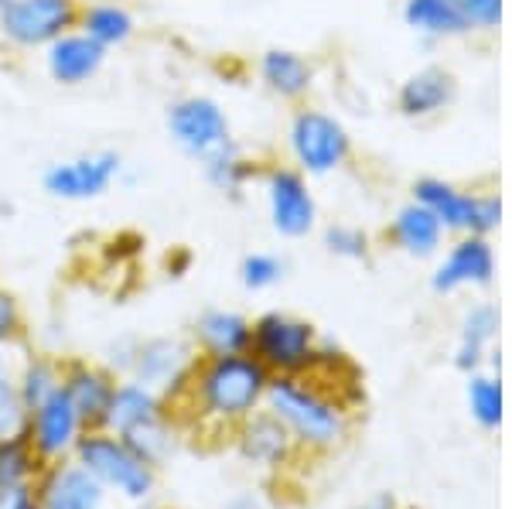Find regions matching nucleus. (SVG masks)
Instances as JSON below:
<instances>
[{"instance_id":"obj_1","label":"nucleus","mask_w":512,"mask_h":509,"mask_svg":"<svg viewBox=\"0 0 512 509\" xmlns=\"http://www.w3.org/2000/svg\"><path fill=\"white\" fill-rule=\"evenodd\" d=\"M270 387V373L250 352L239 356H198L185 393L175 404L178 421L205 434V438H226L246 417L263 410Z\"/></svg>"},{"instance_id":"obj_2","label":"nucleus","mask_w":512,"mask_h":509,"mask_svg":"<svg viewBox=\"0 0 512 509\" xmlns=\"http://www.w3.org/2000/svg\"><path fill=\"white\" fill-rule=\"evenodd\" d=\"M263 410L277 417L304 458H328L352 434V400L318 376H270Z\"/></svg>"},{"instance_id":"obj_3","label":"nucleus","mask_w":512,"mask_h":509,"mask_svg":"<svg viewBox=\"0 0 512 509\" xmlns=\"http://www.w3.org/2000/svg\"><path fill=\"white\" fill-rule=\"evenodd\" d=\"M72 458L93 475L99 486L110 492L113 503L144 506V503H151V496L158 492V469L147 465L120 434H113L106 428H93L82 434Z\"/></svg>"},{"instance_id":"obj_4","label":"nucleus","mask_w":512,"mask_h":509,"mask_svg":"<svg viewBox=\"0 0 512 509\" xmlns=\"http://www.w3.org/2000/svg\"><path fill=\"white\" fill-rule=\"evenodd\" d=\"M318 328L287 311H263L250 328V356L270 376H311L318 363Z\"/></svg>"},{"instance_id":"obj_5","label":"nucleus","mask_w":512,"mask_h":509,"mask_svg":"<svg viewBox=\"0 0 512 509\" xmlns=\"http://www.w3.org/2000/svg\"><path fill=\"white\" fill-rule=\"evenodd\" d=\"M164 127H168L171 144L195 164L216 158L219 151H226L236 141L233 123H229V113L222 110V103L202 93L181 96V100L171 103L168 113H164Z\"/></svg>"},{"instance_id":"obj_6","label":"nucleus","mask_w":512,"mask_h":509,"mask_svg":"<svg viewBox=\"0 0 512 509\" xmlns=\"http://www.w3.org/2000/svg\"><path fill=\"white\" fill-rule=\"evenodd\" d=\"M287 147H291L297 171L304 175H332L352 158V137L342 127V120H335L325 110H311V106L291 117Z\"/></svg>"},{"instance_id":"obj_7","label":"nucleus","mask_w":512,"mask_h":509,"mask_svg":"<svg viewBox=\"0 0 512 509\" xmlns=\"http://www.w3.org/2000/svg\"><path fill=\"white\" fill-rule=\"evenodd\" d=\"M82 0H7L0 11V35L14 52H41L76 28Z\"/></svg>"},{"instance_id":"obj_8","label":"nucleus","mask_w":512,"mask_h":509,"mask_svg":"<svg viewBox=\"0 0 512 509\" xmlns=\"http://www.w3.org/2000/svg\"><path fill=\"white\" fill-rule=\"evenodd\" d=\"M414 202L427 205L451 233L489 236L502 223V202L495 195L461 192V188L441 182V178H420L414 185Z\"/></svg>"},{"instance_id":"obj_9","label":"nucleus","mask_w":512,"mask_h":509,"mask_svg":"<svg viewBox=\"0 0 512 509\" xmlns=\"http://www.w3.org/2000/svg\"><path fill=\"white\" fill-rule=\"evenodd\" d=\"M198 363V352L192 339H181V335H154V339H140L134 352V366L127 376H134L144 387L158 390L171 407L181 400L188 380H192V369Z\"/></svg>"},{"instance_id":"obj_10","label":"nucleus","mask_w":512,"mask_h":509,"mask_svg":"<svg viewBox=\"0 0 512 509\" xmlns=\"http://www.w3.org/2000/svg\"><path fill=\"white\" fill-rule=\"evenodd\" d=\"M229 445H233L236 458L246 469L267 475V479L294 472L297 462H304L294 438L270 410H256L253 417H246V421L229 434Z\"/></svg>"},{"instance_id":"obj_11","label":"nucleus","mask_w":512,"mask_h":509,"mask_svg":"<svg viewBox=\"0 0 512 509\" xmlns=\"http://www.w3.org/2000/svg\"><path fill=\"white\" fill-rule=\"evenodd\" d=\"M123 175V158L117 151H89L76 158L55 161L41 175V188L62 202H93L103 199Z\"/></svg>"},{"instance_id":"obj_12","label":"nucleus","mask_w":512,"mask_h":509,"mask_svg":"<svg viewBox=\"0 0 512 509\" xmlns=\"http://www.w3.org/2000/svg\"><path fill=\"white\" fill-rule=\"evenodd\" d=\"M21 434L41 465H55V462H69V458L76 455L82 434H86V424L79 421L76 407H72L69 397L59 390L55 397H48L45 404H38L35 410L24 414Z\"/></svg>"},{"instance_id":"obj_13","label":"nucleus","mask_w":512,"mask_h":509,"mask_svg":"<svg viewBox=\"0 0 512 509\" xmlns=\"http://www.w3.org/2000/svg\"><path fill=\"white\" fill-rule=\"evenodd\" d=\"M267 209H270V226L287 240H301L308 236L318 223V202L308 188L304 171L277 164L267 171Z\"/></svg>"},{"instance_id":"obj_14","label":"nucleus","mask_w":512,"mask_h":509,"mask_svg":"<svg viewBox=\"0 0 512 509\" xmlns=\"http://www.w3.org/2000/svg\"><path fill=\"white\" fill-rule=\"evenodd\" d=\"M38 509H113V499L76 458L41 465L35 479Z\"/></svg>"},{"instance_id":"obj_15","label":"nucleus","mask_w":512,"mask_h":509,"mask_svg":"<svg viewBox=\"0 0 512 509\" xmlns=\"http://www.w3.org/2000/svg\"><path fill=\"white\" fill-rule=\"evenodd\" d=\"M117 373H110L103 363H89V359H62V393L69 404L76 407L79 421L86 431L103 428L106 410H110L113 390H117Z\"/></svg>"},{"instance_id":"obj_16","label":"nucleus","mask_w":512,"mask_h":509,"mask_svg":"<svg viewBox=\"0 0 512 509\" xmlns=\"http://www.w3.org/2000/svg\"><path fill=\"white\" fill-rule=\"evenodd\" d=\"M495 281V250L489 236H461L437 264L431 287L437 294H458L465 287H489Z\"/></svg>"},{"instance_id":"obj_17","label":"nucleus","mask_w":512,"mask_h":509,"mask_svg":"<svg viewBox=\"0 0 512 509\" xmlns=\"http://www.w3.org/2000/svg\"><path fill=\"white\" fill-rule=\"evenodd\" d=\"M41 59H45V72L52 82H59L65 89H76V86H86V82H93L99 72H103L106 59H110V52H106L103 45H96L89 35H82L79 28L65 31L62 38H55L48 48H41Z\"/></svg>"},{"instance_id":"obj_18","label":"nucleus","mask_w":512,"mask_h":509,"mask_svg":"<svg viewBox=\"0 0 512 509\" xmlns=\"http://www.w3.org/2000/svg\"><path fill=\"white\" fill-rule=\"evenodd\" d=\"M250 328L253 322L243 311L209 308L195 318L188 339L198 356H239V352H250Z\"/></svg>"},{"instance_id":"obj_19","label":"nucleus","mask_w":512,"mask_h":509,"mask_svg":"<svg viewBox=\"0 0 512 509\" xmlns=\"http://www.w3.org/2000/svg\"><path fill=\"white\" fill-rule=\"evenodd\" d=\"M168 400L161 397L158 390L144 387L134 376H120L117 380V390H113V400H110V410H106V421L103 428L113 431V434H127L140 428L147 421H158V417L171 414Z\"/></svg>"},{"instance_id":"obj_20","label":"nucleus","mask_w":512,"mask_h":509,"mask_svg":"<svg viewBox=\"0 0 512 509\" xmlns=\"http://www.w3.org/2000/svg\"><path fill=\"white\" fill-rule=\"evenodd\" d=\"M256 72L263 86L287 103L304 100L315 86V65L294 48H267L256 62Z\"/></svg>"},{"instance_id":"obj_21","label":"nucleus","mask_w":512,"mask_h":509,"mask_svg":"<svg viewBox=\"0 0 512 509\" xmlns=\"http://www.w3.org/2000/svg\"><path fill=\"white\" fill-rule=\"evenodd\" d=\"M444 233H448V229L441 226V219L420 202L403 205L393 216V223L386 226V240H390L396 250L407 253V257H434L444 243Z\"/></svg>"},{"instance_id":"obj_22","label":"nucleus","mask_w":512,"mask_h":509,"mask_svg":"<svg viewBox=\"0 0 512 509\" xmlns=\"http://www.w3.org/2000/svg\"><path fill=\"white\" fill-rule=\"evenodd\" d=\"M495 335H499V308L489 305V301L468 308L465 318H461V339L458 352H454V366L465 376L489 366L495 352Z\"/></svg>"},{"instance_id":"obj_23","label":"nucleus","mask_w":512,"mask_h":509,"mask_svg":"<svg viewBox=\"0 0 512 509\" xmlns=\"http://www.w3.org/2000/svg\"><path fill=\"white\" fill-rule=\"evenodd\" d=\"M76 28L93 38L96 45H103L106 52H113V48H123L134 41L137 14L127 4H120V0H86L79 7Z\"/></svg>"},{"instance_id":"obj_24","label":"nucleus","mask_w":512,"mask_h":509,"mask_svg":"<svg viewBox=\"0 0 512 509\" xmlns=\"http://www.w3.org/2000/svg\"><path fill=\"white\" fill-rule=\"evenodd\" d=\"M454 100V79L444 69H420L414 72L396 93V106L403 117H434Z\"/></svg>"},{"instance_id":"obj_25","label":"nucleus","mask_w":512,"mask_h":509,"mask_svg":"<svg viewBox=\"0 0 512 509\" xmlns=\"http://www.w3.org/2000/svg\"><path fill=\"white\" fill-rule=\"evenodd\" d=\"M59 390H62V359L48 356V352L24 349L18 363V393H21L24 414L35 410L38 404H45Z\"/></svg>"},{"instance_id":"obj_26","label":"nucleus","mask_w":512,"mask_h":509,"mask_svg":"<svg viewBox=\"0 0 512 509\" xmlns=\"http://www.w3.org/2000/svg\"><path fill=\"white\" fill-rule=\"evenodd\" d=\"M403 18L417 35L427 38H451V35H465L468 21L461 14L458 0H407L403 4Z\"/></svg>"},{"instance_id":"obj_27","label":"nucleus","mask_w":512,"mask_h":509,"mask_svg":"<svg viewBox=\"0 0 512 509\" xmlns=\"http://www.w3.org/2000/svg\"><path fill=\"white\" fill-rule=\"evenodd\" d=\"M120 438L127 441V445L134 448L147 465H154V469H161V465H168V462H171V455H175V451H178L181 421H178L175 410H171V414L158 417V421L140 424V428L127 431V434H120Z\"/></svg>"},{"instance_id":"obj_28","label":"nucleus","mask_w":512,"mask_h":509,"mask_svg":"<svg viewBox=\"0 0 512 509\" xmlns=\"http://www.w3.org/2000/svg\"><path fill=\"white\" fill-rule=\"evenodd\" d=\"M465 404L472 421L482 431H499L502 417H506V400H502V380L495 369H478L468 373L465 383Z\"/></svg>"},{"instance_id":"obj_29","label":"nucleus","mask_w":512,"mask_h":509,"mask_svg":"<svg viewBox=\"0 0 512 509\" xmlns=\"http://www.w3.org/2000/svg\"><path fill=\"white\" fill-rule=\"evenodd\" d=\"M41 472V462L35 451L24 441V434H11L0 438V496H11L24 486H35Z\"/></svg>"},{"instance_id":"obj_30","label":"nucleus","mask_w":512,"mask_h":509,"mask_svg":"<svg viewBox=\"0 0 512 509\" xmlns=\"http://www.w3.org/2000/svg\"><path fill=\"white\" fill-rule=\"evenodd\" d=\"M28 346H0V438L21 434L24 407L18 393V363Z\"/></svg>"},{"instance_id":"obj_31","label":"nucleus","mask_w":512,"mask_h":509,"mask_svg":"<svg viewBox=\"0 0 512 509\" xmlns=\"http://www.w3.org/2000/svg\"><path fill=\"white\" fill-rule=\"evenodd\" d=\"M205 175V182H209L216 192H226V195H239L246 188V182L256 175V168L250 161H246L243 147L236 141L226 147V151H219L216 158H209L205 164H198Z\"/></svg>"},{"instance_id":"obj_32","label":"nucleus","mask_w":512,"mask_h":509,"mask_svg":"<svg viewBox=\"0 0 512 509\" xmlns=\"http://www.w3.org/2000/svg\"><path fill=\"white\" fill-rule=\"evenodd\" d=\"M284 270L287 264L274 253H246L243 260H239V281H243L246 291H270V287H277L284 281Z\"/></svg>"},{"instance_id":"obj_33","label":"nucleus","mask_w":512,"mask_h":509,"mask_svg":"<svg viewBox=\"0 0 512 509\" xmlns=\"http://www.w3.org/2000/svg\"><path fill=\"white\" fill-rule=\"evenodd\" d=\"M325 246L338 260H366L369 257V236L359 226L335 223L325 229Z\"/></svg>"},{"instance_id":"obj_34","label":"nucleus","mask_w":512,"mask_h":509,"mask_svg":"<svg viewBox=\"0 0 512 509\" xmlns=\"http://www.w3.org/2000/svg\"><path fill=\"white\" fill-rule=\"evenodd\" d=\"M0 346H28L24 308L7 287H0Z\"/></svg>"},{"instance_id":"obj_35","label":"nucleus","mask_w":512,"mask_h":509,"mask_svg":"<svg viewBox=\"0 0 512 509\" xmlns=\"http://www.w3.org/2000/svg\"><path fill=\"white\" fill-rule=\"evenodd\" d=\"M137 335H117V339L106 346L103 352V366L117 376H127L130 366H134V352H137Z\"/></svg>"},{"instance_id":"obj_36","label":"nucleus","mask_w":512,"mask_h":509,"mask_svg":"<svg viewBox=\"0 0 512 509\" xmlns=\"http://www.w3.org/2000/svg\"><path fill=\"white\" fill-rule=\"evenodd\" d=\"M468 28H495L502 18V0H458Z\"/></svg>"},{"instance_id":"obj_37","label":"nucleus","mask_w":512,"mask_h":509,"mask_svg":"<svg viewBox=\"0 0 512 509\" xmlns=\"http://www.w3.org/2000/svg\"><path fill=\"white\" fill-rule=\"evenodd\" d=\"M0 509H38V499H35V486H24L11 496H0Z\"/></svg>"},{"instance_id":"obj_38","label":"nucleus","mask_w":512,"mask_h":509,"mask_svg":"<svg viewBox=\"0 0 512 509\" xmlns=\"http://www.w3.org/2000/svg\"><path fill=\"white\" fill-rule=\"evenodd\" d=\"M222 509H263V499H260V492H253V489H239L226 499Z\"/></svg>"},{"instance_id":"obj_39","label":"nucleus","mask_w":512,"mask_h":509,"mask_svg":"<svg viewBox=\"0 0 512 509\" xmlns=\"http://www.w3.org/2000/svg\"><path fill=\"white\" fill-rule=\"evenodd\" d=\"M349 509H403L400 499L393 496V492H373L369 499H362V503H355Z\"/></svg>"},{"instance_id":"obj_40","label":"nucleus","mask_w":512,"mask_h":509,"mask_svg":"<svg viewBox=\"0 0 512 509\" xmlns=\"http://www.w3.org/2000/svg\"><path fill=\"white\" fill-rule=\"evenodd\" d=\"M4 4L7 0H0V11H4ZM4 52H7V41H4V35H0V62H4Z\"/></svg>"}]
</instances>
